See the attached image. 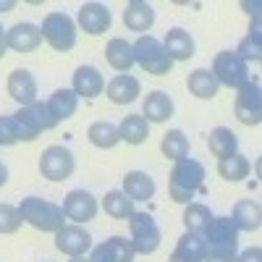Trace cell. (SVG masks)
<instances>
[{"mask_svg":"<svg viewBox=\"0 0 262 262\" xmlns=\"http://www.w3.org/2000/svg\"><path fill=\"white\" fill-rule=\"evenodd\" d=\"M205 186V165L194 158H184L176 160L168 179V194L173 202L179 205H189L194 200L196 191H202Z\"/></svg>","mask_w":262,"mask_h":262,"instance_id":"6da1fadb","label":"cell"},{"mask_svg":"<svg viewBox=\"0 0 262 262\" xmlns=\"http://www.w3.org/2000/svg\"><path fill=\"white\" fill-rule=\"evenodd\" d=\"M18 212H21V221L29 223L37 231H42V233H55L66 226L63 207H58L55 202H48V200H39V196L21 200Z\"/></svg>","mask_w":262,"mask_h":262,"instance_id":"7a4b0ae2","label":"cell"},{"mask_svg":"<svg viewBox=\"0 0 262 262\" xmlns=\"http://www.w3.org/2000/svg\"><path fill=\"white\" fill-rule=\"evenodd\" d=\"M131 48H134V60L142 66V71H147V74H152V76H165V74H170L173 60L168 58L163 42H160L158 37L142 34Z\"/></svg>","mask_w":262,"mask_h":262,"instance_id":"3957f363","label":"cell"},{"mask_svg":"<svg viewBox=\"0 0 262 262\" xmlns=\"http://www.w3.org/2000/svg\"><path fill=\"white\" fill-rule=\"evenodd\" d=\"M39 32H42V39L58 53H69L76 45V24H74V18L60 13V11L48 13L45 21H42V27H39Z\"/></svg>","mask_w":262,"mask_h":262,"instance_id":"277c9868","label":"cell"},{"mask_svg":"<svg viewBox=\"0 0 262 262\" xmlns=\"http://www.w3.org/2000/svg\"><path fill=\"white\" fill-rule=\"evenodd\" d=\"M212 76L217 79V84H226L231 86V90H242L244 84H249V66L238 58L233 50H223V53H217L215 60H212Z\"/></svg>","mask_w":262,"mask_h":262,"instance_id":"5b68a950","label":"cell"},{"mask_svg":"<svg viewBox=\"0 0 262 262\" xmlns=\"http://www.w3.org/2000/svg\"><path fill=\"white\" fill-rule=\"evenodd\" d=\"M128 228H131V247L137 254H152L160 247V228L152 221V215L147 212H134L128 217Z\"/></svg>","mask_w":262,"mask_h":262,"instance_id":"8992f818","label":"cell"},{"mask_svg":"<svg viewBox=\"0 0 262 262\" xmlns=\"http://www.w3.org/2000/svg\"><path fill=\"white\" fill-rule=\"evenodd\" d=\"M76 163H74V152L63 144H53L42 152L39 158V173L48 181H66L74 173Z\"/></svg>","mask_w":262,"mask_h":262,"instance_id":"52a82bcc","label":"cell"},{"mask_svg":"<svg viewBox=\"0 0 262 262\" xmlns=\"http://www.w3.org/2000/svg\"><path fill=\"white\" fill-rule=\"evenodd\" d=\"M233 113L244 126H259V121H262V90L257 81H249L238 90Z\"/></svg>","mask_w":262,"mask_h":262,"instance_id":"ba28073f","label":"cell"},{"mask_svg":"<svg viewBox=\"0 0 262 262\" xmlns=\"http://www.w3.org/2000/svg\"><path fill=\"white\" fill-rule=\"evenodd\" d=\"M63 215L69 217V221H74L76 226L86 223V221H92V217L97 215V200L90 191L74 189V191L66 194V200H63Z\"/></svg>","mask_w":262,"mask_h":262,"instance_id":"9c48e42d","label":"cell"},{"mask_svg":"<svg viewBox=\"0 0 262 262\" xmlns=\"http://www.w3.org/2000/svg\"><path fill=\"white\" fill-rule=\"evenodd\" d=\"M55 247H58V252L69 254V257H84L92 249V236L76 223L63 226L60 231H55Z\"/></svg>","mask_w":262,"mask_h":262,"instance_id":"30bf717a","label":"cell"},{"mask_svg":"<svg viewBox=\"0 0 262 262\" xmlns=\"http://www.w3.org/2000/svg\"><path fill=\"white\" fill-rule=\"evenodd\" d=\"M39 42H42V32L37 24H29V21H21V24L6 32V45L8 50H16V53H32L39 48Z\"/></svg>","mask_w":262,"mask_h":262,"instance_id":"8fae6325","label":"cell"},{"mask_svg":"<svg viewBox=\"0 0 262 262\" xmlns=\"http://www.w3.org/2000/svg\"><path fill=\"white\" fill-rule=\"evenodd\" d=\"M76 21L86 34H102L111 29L113 16L107 11V6H102V3H84L76 13Z\"/></svg>","mask_w":262,"mask_h":262,"instance_id":"7c38bea8","label":"cell"},{"mask_svg":"<svg viewBox=\"0 0 262 262\" xmlns=\"http://www.w3.org/2000/svg\"><path fill=\"white\" fill-rule=\"evenodd\" d=\"M202 236L207 247H238V231L231 217H223V215L221 217L212 215V221L205 226Z\"/></svg>","mask_w":262,"mask_h":262,"instance_id":"4fadbf2b","label":"cell"},{"mask_svg":"<svg viewBox=\"0 0 262 262\" xmlns=\"http://www.w3.org/2000/svg\"><path fill=\"white\" fill-rule=\"evenodd\" d=\"M105 92H107V100L111 102L128 105V102H134L142 95V84H139L137 76H131V74H118V76H113L111 81H107Z\"/></svg>","mask_w":262,"mask_h":262,"instance_id":"5bb4252c","label":"cell"},{"mask_svg":"<svg viewBox=\"0 0 262 262\" xmlns=\"http://www.w3.org/2000/svg\"><path fill=\"white\" fill-rule=\"evenodd\" d=\"M8 95L21 105L27 107L37 100V79L27 71V69H16L8 76Z\"/></svg>","mask_w":262,"mask_h":262,"instance_id":"9a60e30c","label":"cell"},{"mask_svg":"<svg viewBox=\"0 0 262 262\" xmlns=\"http://www.w3.org/2000/svg\"><path fill=\"white\" fill-rule=\"evenodd\" d=\"M71 90L76 92V97L95 100L105 90V79H102V74L95 69V66H79L76 74H74V86Z\"/></svg>","mask_w":262,"mask_h":262,"instance_id":"2e32d148","label":"cell"},{"mask_svg":"<svg viewBox=\"0 0 262 262\" xmlns=\"http://www.w3.org/2000/svg\"><path fill=\"white\" fill-rule=\"evenodd\" d=\"M160 42H163V48H165V53H168V58L173 63L176 60H189L194 55V37L186 29H181V27L168 29Z\"/></svg>","mask_w":262,"mask_h":262,"instance_id":"e0dca14e","label":"cell"},{"mask_svg":"<svg viewBox=\"0 0 262 262\" xmlns=\"http://www.w3.org/2000/svg\"><path fill=\"white\" fill-rule=\"evenodd\" d=\"M128 200L134 202H144V200H152L155 194V181H152L149 173L144 170H128L123 176V189H121Z\"/></svg>","mask_w":262,"mask_h":262,"instance_id":"ac0fdd59","label":"cell"},{"mask_svg":"<svg viewBox=\"0 0 262 262\" xmlns=\"http://www.w3.org/2000/svg\"><path fill=\"white\" fill-rule=\"evenodd\" d=\"M231 221L236 226V231L242 233V231H259L262 226V207L257 200H242V202H236L233 207V215H231Z\"/></svg>","mask_w":262,"mask_h":262,"instance_id":"d6986e66","label":"cell"},{"mask_svg":"<svg viewBox=\"0 0 262 262\" xmlns=\"http://www.w3.org/2000/svg\"><path fill=\"white\" fill-rule=\"evenodd\" d=\"M173 116V100H170V95H165V92H160V90H155V92H149L147 97H144V105H142V118L149 123H163V121H168Z\"/></svg>","mask_w":262,"mask_h":262,"instance_id":"ffe728a7","label":"cell"},{"mask_svg":"<svg viewBox=\"0 0 262 262\" xmlns=\"http://www.w3.org/2000/svg\"><path fill=\"white\" fill-rule=\"evenodd\" d=\"M123 24H126V29L142 34L155 24V8L149 3H142V0H134V3H128L126 11H123Z\"/></svg>","mask_w":262,"mask_h":262,"instance_id":"44dd1931","label":"cell"},{"mask_svg":"<svg viewBox=\"0 0 262 262\" xmlns=\"http://www.w3.org/2000/svg\"><path fill=\"white\" fill-rule=\"evenodd\" d=\"M105 58L118 74H128V69L137 63L134 60V48H131V42H126L123 37H113L111 42H107Z\"/></svg>","mask_w":262,"mask_h":262,"instance_id":"7402d4cb","label":"cell"},{"mask_svg":"<svg viewBox=\"0 0 262 262\" xmlns=\"http://www.w3.org/2000/svg\"><path fill=\"white\" fill-rule=\"evenodd\" d=\"M207 144H210V152L217 158V160H223V158H231L238 152V137L233 134L231 128L226 126H217L210 131V137H207Z\"/></svg>","mask_w":262,"mask_h":262,"instance_id":"603a6c76","label":"cell"},{"mask_svg":"<svg viewBox=\"0 0 262 262\" xmlns=\"http://www.w3.org/2000/svg\"><path fill=\"white\" fill-rule=\"evenodd\" d=\"M186 86H189V92L194 97H200V100H212L217 95V90H221V84H217V79L212 76L210 69H196L189 74L186 79Z\"/></svg>","mask_w":262,"mask_h":262,"instance_id":"cb8c5ba5","label":"cell"},{"mask_svg":"<svg viewBox=\"0 0 262 262\" xmlns=\"http://www.w3.org/2000/svg\"><path fill=\"white\" fill-rule=\"evenodd\" d=\"M48 105H50V111L58 121H66V118H71L76 113V107H79V97L74 90H55L50 97H48Z\"/></svg>","mask_w":262,"mask_h":262,"instance_id":"d4e9b609","label":"cell"},{"mask_svg":"<svg viewBox=\"0 0 262 262\" xmlns=\"http://www.w3.org/2000/svg\"><path fill=\"white\" fill-rule=\"evenodd\" d=\"M90 142L97 147V149H113L118 142H121V134H118V126L116 123H107V121H97L90 126L86 131Z\"/></svg>","mask_w":262,"mask_h":262,"instance_id":"484cf974","label":"cell"},{"mask_svg":"<svg viewBox=\"0 0 262 262\" xmlns=\"http://www.w3.org/2000/svg\"><path fill=\"white\" fill-rule=\"evenodd\" d=\"M102 210L111 215V217H116V221H128V217L137 212V210H134V200H128V196H126L123 191H118V189L105 194Z\"/></svg>","mask_w":262,"mask_h":262,"instance_id":"4316f807","label":"cell"},{"mask_svg":"<svg viewBox=\"0 0 262 262\" xmlns=\"http://www.w3.org/2000/svg\"><path fill=\"white\" fill-rule=\"evenodd\" d=\"M118 134L126 144H142L149 137V123L142 116H126L118 126Z\"/></svg>","mask_w":262,"mask_h":262,"instance_id":"83f0119b","label":"cell"},{"mask_svg":"<svg viewBox=\"0 0 262 262\" xmlns=\"http://www.w3.org/2000/svg\"><path fill=\"white\" fill-rule=\"evenodd\" d=\"M249 170H252V165H249V160L244 158V155H231V158H223V160H217V173H221V179H226V181H244L247 176H249Z\"/></svg>","mask_w":262,"mask_h":262,"instance_id":"f1b7e54d","label":"cell"},{"mask_svg":"<svg viewBox=\"0 0 262 262\" xmlns=\"http://www.w3.org/2000/svg\"><path fill=\"white\" fill-rule=\"evenodd\" d=\"M160 149H163V155L168 158V160H184V158H189V139L184 137V131H179V128H170L168 134L163 137V142H160Z\"/></svg>","mask_w":262,"mask_h":262,"instance_id":"f546056e","label":"cell"},{"mask_svg":"<svg viewBox=\"0 0 262 262\" xmlns=\"http://www.w3.org/2000/svg\"><path fill=\"white\" fill-rule=\"evenodd\" d=\"M181 221H184L186 231H191V233H202L205 226L212 221V212H210V207L202 205V202H189L186 210H184V217H181Z\"/></svg>","mask_w":262,"mask_h":262,"instance_id":"4dcf8cb0","label":"cell"},{"mask_svg":"<svg viewBox=\"0 0 262 262\" xmlns=\"http://www.w3.org/2000/svg\"><path fill=\"white\" fill-rule=\"evenodd\" d=\"M176 252H181L184 257H189V259H194V262H205L207 242H205V236H202V233H191V231H186V233L179 238Z\"/></svg>","mask_w":262,"mask_h":262,"instance_id":"1f68e13d","label":"cell"},{"mask_svg":"<svg viewBox=\"0 0 262 262\" xmlns=\"http://www.w3.org/2000/svg\"><path fill=\"white\" fill-rule=\"evenodd\" d=\"M13 123H16V131H18V142H34L42 131L34 121V116L29 113V107H18V111L11 116Z\"/></svg>","mask_w":262,"mask_h":262,"instance_id":"d6a6232c","label":"cell"},{"mask_svg":"<svg viewBox=\"0 0 262 262\" xmlns=\"http://www.w3.org/2000/svg\"><path fill=\"white\" fill-rule=\"evenodd\" d=\"M238 58H242L247 66L249 63H259L262 60V34H247L242 42H238V48L233 50Z\"/></svg>","mask_w":262,"mask_h":262,"instance_id":"836d02e7","label":"cell"},{"mask_svg":"<svg viewBox=\"0 0 262 262\" xmlns=\"http://www.w3.org/2000/svg\"><path fill=\"white\" fill-rule=\"evenodd\" d=\"M27 107H29V113L34 116V121H37L39 131H50V128H55V126L60 123V121L53 116L48 100H34V102H32V105H27Z\"/></svg>","mask_w":262,"mask_h":262,"instance_id":"e575fe53","label":"cell"},{"mask_svg":"<svg viewBox=\"0 0 262 262\" xmlns=\"http://www.w3.org/2000/svg\"><path fill=\"white\" fill-rule=\"evenodd\" d=\"M107 249H111V257L113 262H134V247H131V238L126 236H111L107 238Z\"/></svg>","mask_w":262,"mask_h":262,"instance_id":"d590c367","label":"cell"},{"mask_svg":"<svg viewBox=\"0 0 262 262\" xmlns=\"http://www.w3.org/2000/svg\"><path fill=\"white\" fill-rule=\"evenodd\" d=\"M21 223H24V221H21L18 207L0 202V233H16L21 228Z\"/></svg>","mask_w":262,"mask_h":262,"instance_id":"8d00e7d4","label":"cell"},{"mask_svg":"<svg viewBox=\"0 0 262 262\" xmlns=\"http://www.w3.org/2000/svg\"><path fill=\"white\" fill-rule=\"evenodd\" d=\"M236 249L238 247H207L205 262H236Z\"/></svg>","mask_w":262,"mask_h":262,"instance_id":"74e56055","label":"cell"},{"mask_svg":"<svg viewBox=\"0 0 262 262\" xmlns=\"http://www.w3.org/2000/svg\"><path fill=\"white\" fill-rule=\"evenodd\" d=\"M18 142V131H16V123L11 116H0V144H16Z\"/></svg>","mask_w":262,"mask_h":262,"instance_id":"f35d334b","label":"cell"},{"mask_svg":"<svg viewBox=\"0 0 262 262\" xmlns=\"http://www.w3.org/2000/svg\"><path fill=\"white\" fill-rule=\"evenodd\" d=\"M90 262H113V257H111V249H107V244H105V242H102V244H97V247H92Z\"/></svg>","mask_w":262,"mask_h":262,"instance_id":"ab89813d","label":"cell"},{"mask_svg":"<svg viewBox=\"0 0 262 262\" xmlns=\"http://www.w3.org/2000/svg\"><path fill=\"white\" fill-rule=\"evenodd\" d=\"M236 262H262V249L259 247H249L242 254H236Z\"/></svg>","mask_w":262,"mask_h":262,"instance_id":"60d3db41","label":"cell"},{"mask_svg":"<svg viewBox=\"0 0 262 262\" xmlns=\"http://www.w3.org/2000/svg\"><path fill=\"white\" fill-rule=\"evenodd\" d=\"M168 262H194V259H189V257H184L181 252L173 249V254H170V259H168Z\"/></svg>","mask_w":262,"mask_h":262,"instance_id":"b9f144b4","label":"cell"},{"mask_svg":"<svg viewBox=\"0 0 262 262\" xmlns=\"http://www.w3.org/2000/svg\"><path fill=\"white\" fill-rule=\"evenodd\" d=\"M6 50H8V45H6V29L0 27V58L6 55Z\"/></svg>","mask_w":262,"mask_h":262,"instance_id":"7bdbcfd3","label":"cell"},{"mask_svg":"<svg viewBox=\"0 0 262 262\" xmlns=\"http://www.w3.org/2000/svg\"><path fill=\"white\" fill-rule=\"evenodd\" d=\"M6 181H8V168L0 163V186H6Z\"/></svg>","mask_w":262,"mask_h":262,"instance_id":"ee69618b","label":"cell"},{"mask_svg":"<svg viewBox=\"0 0 262 262\" xmlns=\"http://www.w3.org/2000/svg\"><path fill=\"white\" fill-rule=\"evenodd\" d=\"M13 8H16L13 0H6V3H0V11H13Z\"/></svg>","mask_w":262,"mask_h":262,"instance_id":"f6af8a7d","label":"cell"},{"mask_svg":"<svg viewBox=\"0 0 262 262\" xmlns=\"http://www.w3.org/2000/svg\"><path fill=\"white\" fill-rule=\"evenodd\" d=\"M69 262H90V257H71Z\"/></svg>","mask_w":262,"mask_h":262,"instance_id":"bcb514c9","label":"cell"}]
</instances>
